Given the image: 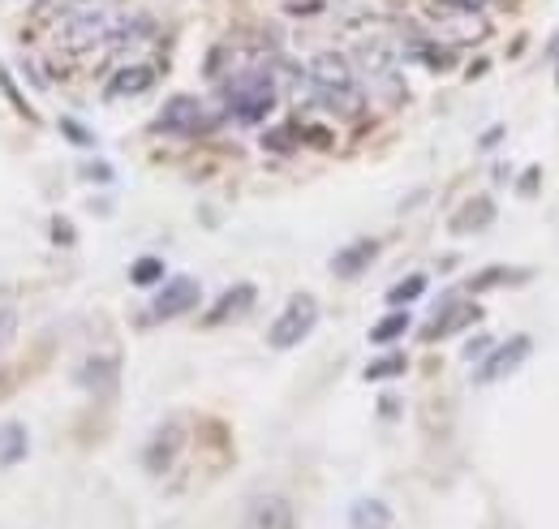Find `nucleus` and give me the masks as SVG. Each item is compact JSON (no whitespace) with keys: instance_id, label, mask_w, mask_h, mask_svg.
Returning a JSON list of instances; mask_svg holds the SVG:
<instances>
[{"instance_id":"obj_1","label":"nucleus","mask_w":559,"mask_h":529,"mask_svg":"<svg viewBox=\"0 0 559 529\" xmlns=\"http://www.w3.org/2000/svg\"><path fill=\"white\" fill-rule=\"evenodd\" d=\"M129 18L112 5V0H69V5L52 18L56 44L69 52H95V48H121Z\"/></svg>"},{"instance_id":"obj_2","label":"nucleus","mask_w":559,"mask_h":529,"mask_svg":"<svg viewBox=\"0 0 559 529\" xmlns=\"http://www.w3.org/2000/svg\"><path fill=\"white\" fill-rule=\"evenodd\" d=\"M306 78H310V95L332 112H340V117H357V112H362V104H366L362 82H357L353 65L344 61L340 52H319L310 61Z\"/></svg>"},{"instance_id":"obj_3","label":"nucleus","mask_w":559,"mask_h":529,"mask_svg":"<svg viewBox=\"0 0 559 529\" xmlns=\"http://www.w3.org/2000/svg\"><path fill=\"white\" fill-rule=\"evenodd\" d=\"M224 104L241 125H258L271 117L276 108V74L271 69H237L233 78L224 82Z\"/></svg>"},{"instance_id":"obj_4","label":"nucleus","mask_w":559,"mask_h":529,"mask_svg":"<svg viewBox=\"0 0 559 529\" xmlns=\"http://www.w3.org/2000/svg\"><path fill=\"white\" fill-rule=\"evenodd\" d=\"M314 323H319V302H314L310 293H297V297H289V306L280 310V319L271 323L267 345L271 349H293L314 332Z\"/></svg>"},{"instance_id":"obj_5","label":"nucleus","mask_w":559,"mask_h":529,"mask_svg":"<svg viewBox=\"0 0 559 529\" xmlns=\"http://www.w3.org/2000/svg\"><path fill=\"white\" fill-rule=\"evenodd\" d=\"M155 130H164V134H181V138H194V134L211 130V117H207V108L198 104V99L177 95V99H168L164 112L155 117Z\"/></svg>"},{"instance_id":"obj_6","label":"nucleus","mask_w":559,"mask_h":529,"mask_svg":"<svg viewBox=\"0 0 559 529\" xmlns=\"http://www.w3.org/2000/svg\"><path fill=\"white\" fill-rule=\"evenodd\" d=\"M357 61H362L366 78L375 82L383 99H400V95H405V82H400V69H396L392 52H387L383 44H366L362 52H357Z\"/></svg>"},{"instance_id":"obj_7","label":"nucleus","mask_w":559,"mask_h":529,"mask_svg":"<svg viewBox=\"0 0 559 529\" xmlns=\"http://www.w3.org/2000/svg\"><path fill=\"white\" fill-rule=\"evenodd\" d=\"M198 297H203L198 280H190V276L164 280V289L155 293V302H151V319H177V314H190L198 306Z\"/></svg>"},{"instance_id":"obj_8","label":"nucleus","mask_w":559,"mask_h":529,"mask_svg":"<svg viewBox=\"0 0 559 529\" xmlns=\"http://www.w3.org/2000/svg\"><path fill=\"white\" fill-rule=\"evenodd\" d=\"M529 349H534V340L529 336H512L508 345H499L482 357V370H478V383H499V379H508L516 366L529 357Z\"/></svg>"},{"instance_id":"obj_9","label":"nucleus","mask_w":559,"mask_h":529,"mask_svg":"<svg viewBox=\"0 0 559 529\" xmlns=\"http://www.w3.org/2000/svg\"><path fill=\"white\" fill-rule=\"evenodd\" d=\"M478 319H482V310L473 306V302H452V306L439 310V319H430V323L422 327V340H443V336L461 332V327L478 323Z\"/></svg>"},{"instance_id":"obj_10","label":"nucleus","mask_w":559,"mask_h":529,"mask_svg":"<svg viewBox=\"0 0 559 529\" xmlns=\"http://www.w3.org/2000/svg\"><path fill=\"white\" fill-rule=\"evenodd\" d=\"M246 529H293V508H289V499H280V495L254 499L250 512H246Z\"/></svg>"},{"instance_id":"obj_11","label":"nucleus","mask_w":559,"mask_h":529,"mask_svg":"<svg viewBox=\"0 0 559 529\" xmlns=\"http://www.w3.org/2000/svg\"><path fill=\"white\" fill-rule=\"evenodd\" d=\"M151 87H155V69H151V65H121L117 74L108 78L104 95H108V99H125V95L151 91Z\"/></svg>"},{"instance_id":"obj_12","label":"nucleus","mask_w":559,"mask_h":529,"mask_svg":"<svg viewBox=\"0 0 559 529\" xmlns=\"http://www.w3.org/2000/svg\"><path fill=\"white\" fill-rule=\"evenodd\" d=\"M375 259H379V241H353V246H344L332 259V271L340 280H357Z\"/></svg>"},{"instance_id":"obj_13","label":"nucleus","mask_w":559,"mask_h":529,"mask_svg":"<svg viewBox=\"0 0 559 529\" xmlns=\"http://www.w3.org/2000/svg\"><path fill=\"white\" fill-rule=\"evenodd\" d=\"M254 284H237V289H228L220 302L211 306V314H207V323H228V319H237V314H246L250 306H254Z\"/></svg>"},{"instance_id":"obj_14","label":"nucleus","mask_w":559,"mask_h":529,"mask_svg":"<svg viewBox=\"0 0 559 529\" xmlns=\"http://www.w3.org/2000/svg\"><path fill=\"white\" fill-rule=\"evenodd\" d=\"M26 452H31V435H26V426L22 422H0V469L26 461Z\"/></svg>"},{"instance_id":"obj_15","label":"nucleus","mask_w":559,"mask_h":529,"mask_svg":"<svg viewBox=\"0 0 559 529\" xmlns=\"http://www.w3.org/2000/svg\"><path fill=\"white\" fill-rule=\"evenodd\" d=\"M443 26H448V35L456 44H478L486 35V22L478 13H465V9H443Z\"/></svg>"},{"instance_id":"obj_16","label":"nucleus","mask_w":559,"mask_h":529,"mask_svg":"<svg viewBox=\"0 0 559 529\" xmlns=\"http://www.w3.org/2000/svg\"><path fill=\"white\" fill-rule=\"evenodd\" d=\"M349 521H353V529H387L392 525V508H387L383 499H357Z\"/></svg>"},{"instance_id":"obj_17","label":"nucleus","mask_w":559,"mask_h":529,"mask_svg":"<svg viewBox=\"0 0 559 529\" xmlns=\"http://www.w3.org/2000/svg\"><path fill=\"white\" fill-rule=\"evenodd\" d=\"M177 443H181V431H177V426H168V431L147 448V469H155V474H160V469H168L172 456H177Z\"/></svg>"},{"instance_id":"obj_18","label":"nucleus","mask_w":559,"mask_h":529,"mask_svg":"<svg viewBox=\"0 0 559 529\" xmlns=\"http://www.w3.org/2000/svg\"><path fill=\"white\" fill-rule=\"evenodd\" d=\"M491 220H495L491 198H473V203H465V216L452 220V228H456V233H469V228H482V224H491Z\"/></svg>"},{"instance_id":"obj_19","label":"nucleus","mask_w":559,"mask_h":529,"mask_svg":"<svg viewBox=\"0 0 559 529\" xmlns=\"http://www.w3.org/2000/svg\"><path fill=\"white\" fill-rule=\"evenodd\" d=\"M409 314L405 310H396V314H387V319H379L375 327H370V340H375V345H392V340H400L409 332Z\"/></svg>"},{"instance_id":"obj_20","label":"nucleus","mask_w":559,"mask_h":529,"mask_svg":"<svg viewBox=\"0 0 559 529\" xmlns=\"http://www.w3.org/2000/svg\"><path fill=\"white\" fill-rule=\"evenodd\" d=\"M129 280L138 284V289H151V284L164 280V259H155V254H142V259L129 267Z\"/></svg>"},{"instance_id":"obj_21","label":"nucleus","mask_w":559,"mask_h":529,"mask_svg":"<svg viewBox=\"0 0 559 529\" xmlns=\"http://www.w3.org/2000/svg\"><path fill=\"white\" fill-rule=\"evenodd\" d=\"M422 293H426V276H405L400 284L387 289V302H392V306H409V302H418Z\"/></svg>"},{"instance_id":"obj_22","label":"nucleus","mask_w":559,"mask_h":529,"mask_svg":"<svg viewBox=\"0 0 559 529\" xmlns=\"http://www.w3.org/2000/svg\"><path fill=\"white\" fill-rule=\"evenodd\" d=\"M392 375H405V353H387V357H379V362L366 366V379H370V383L392 379Z\"/></svg>"},{"instance_id":"obj_23","label":"nucleus","mask_w":559,"mask_h":529,"mask_svg":"<svg viewBox=\"0 0 559 529\" xmlns=\"http://www.w3.org/2000/svg\"><path fill=\"white\" fill-rule=\"evenodd\" d=\"M61 130H65L69 138H74V147H95V134H91V130H82L78 121H61Z\"/></svg>"},{"instance_id":"obj_24","label":"nucleus","mask_w":559,"mask_h":529,"mask_svg":"<svg viewBox=\"0 0 559 529\" xmlns=\"http://www.w3.org/2000/svg\"><path fill=\"white\" fill-rule=\"evenodd\" d=\"M486 353H491V340H486V336H482V340H469V349H465V362H482Z\"/></svg>"},{"instance_id":"obj_25","label":"nucleus","mask_w":559,"mask_h":529,"mask_svg":"<svg viewBox=\"0 0 559 529\" xmlns=\"http://www.w3.org/2000/svg\"><path fill=\"white\" fill-rule=\"evenodd\" d=\"M443 9H465V13H482L486 0H439Z\"/></svg>"},{"instance_id":"obj_26","label":"nucleus","mask_w":559,"mask_h":529,"mask_svg":"<svg viewBox=\"0 0 559 529\" xmlns=\"http://www.w3.org/2000/svg\"><path fill=\"white\" fill-rule=\"evenodd\" d=\"M86 177H91V181H108V168H104V164H95V168H91V173H86Z\"/></svg>"},{"instance_id":"obj_27","label":"nucleus","mask_w":559,"mask_h":529,"mask_svg":"<svg viewBox=\"0 0 559 529\" xmlns=\"http://www.w3.org/2000/svg\"><path fill=\"white\" fill-rule=\"evenodd\" d=\"M52 233H56V241H69V224L56 220V224H52Z\"/></svg>"}]
</instances>
